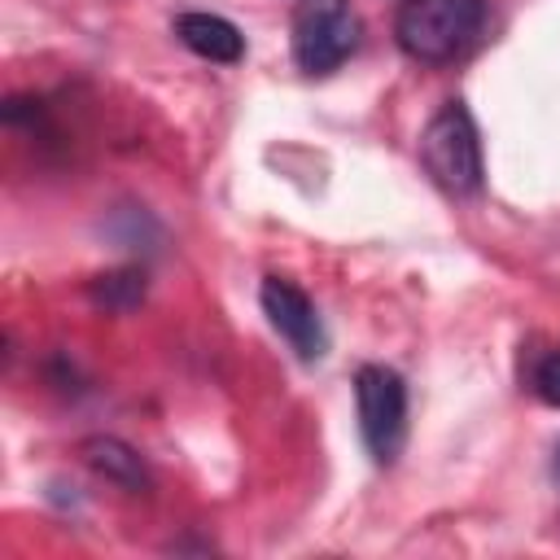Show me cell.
<instances>
[{"label":"cell","instance_id":"cell-1","mask_svg":"<svg viewBox=\"0 0 560 560\" xmlns=\"http://www.w3.org/2000/svg\"><path fill=\"white\" fill-rule=\"evenodd\" d=\"M486 26V0H402L394 13V44L420 66L464 57Z\"/></svg>","mask_w":560,"mask_h":560},{"label":"cell","instance_id":"cell-2","mask_svg":"<svg viewBox=\"0 0 560 560\" xmlns=\"http://www.w3.org/2000/svg\"><path fill=\"white\" fill-rule=\"evenodd\" d=\"M420 166L451 197H472L486 179L481 131L464 101H446L420 131Z\"/></svg>","mask_w":560,"mask_h":560},{"label":"cell","instance_id":"cell-3","mask_svg":"<svg viewBox=\"0 0 560 560\" xmlns=\"http://www.w3.org/2000/svg\"><path fill=\"white\" fill-rule=\"evenodd\" d=\"M363 39V18L350 0H302L293 9V61L306 74L341 70Z\"/></svg>","mask_w":560,"mask_h":560},{"label":"cell","instance_id":"cell-4","mask_svg":"<svg viewBox=\"0 0 560 560\" xmlns=\"http://www.w3.org/2000/svg\"><path fill=\"white\" fill-rule=\"evenodd\" d=\"M354 411L372 464L389 468L407 446V381L385 363H363L354 372Z\"/></svg>","mask_w":560,"mask_h":560},{"label":"cell","instance_id":"cell-5","mask_svg":"<svg viewBox=\"0 0 560 560\" xmlns=\"http://www.w3.org/2000/svg\"><path fill=\"white\" fill-rule=\"evenodd\" d=\"M258 302H262L267 324L289 341V350H293L302 363L324 359V350H328V328H324L315 302H311L293 280L267 276L262 289H258Z\"/></svg>","mask_w":560,"mask_h":560},{"label":"cell","instance_id":"cell-6","mask_svg":"<svg viewBox=\"0 0 560 560\" xmlns=\"http://www.w3.org/2000/svg\"><path fill=\"white\" fill-rule=\"evenodd\" d=\"M79 459H83L96 477H105L109 486H118V490H127V494H149V490H153V472H149L144 455H140L136 446H127L122 438L92 433V438L79 442Z\"/></svg>","mask_w":560,"mask_h":560},{"label":"cell","instance_id":"cell-7","mask_svg":"<svg viewBox=\"0 0 560 560\" xmlns=\"http://www.w3.org/2000/svg\"><path fill=\"white\" fill-rule=\"evenodd\" d=\"M175 35H179V44L188 52H197L201 61H214V66H236L245 57V35L223 13L188 9V13L175 18Z\"/></svg>","mask_w":560,"mask_h":560},{"label":"cell","instance_id":"cell-8","mask_svg":"<svg viewBox=\"0 0 560 560\" xmlns=\"http://www.w3.org/2000/svg\"><path fill=\"white\" fill-rule=\"evenodd\" d=\"M88 298H92L96 306H105V311H118V315H122V311L140 306V298H144V271H140V267L105 271V276H96V280H92Z\"/></svg>","mask_w":560,"mask_h":560},{"label":"cell","instance_id":"cell-9","mask_svg":"<svg viewBox=\"0 0 560 560\" xmlns=\"http://www.w3.org/2000/svg\"><path fill=\"white\" fill-rule=\"evenodd\" d=\"M534 394L547 407H560V350H551V354L538 359V368H534Z\"/></svg>","mask_w":560,"mask_h":560},{"label":"cell","instance_id":"cell-10","mask_svg":"<svg viewBox=\"0 0 560 560\" xmlns=\"http://www.w3.org/2000/svg\"><path fill=\"white\" fill-rule=\"evenodd\" d=\"M551 472H556V481H560V446H556V459H551Z\"/></svg>","mask_w":560,"mask_h":560}]
</instances>
